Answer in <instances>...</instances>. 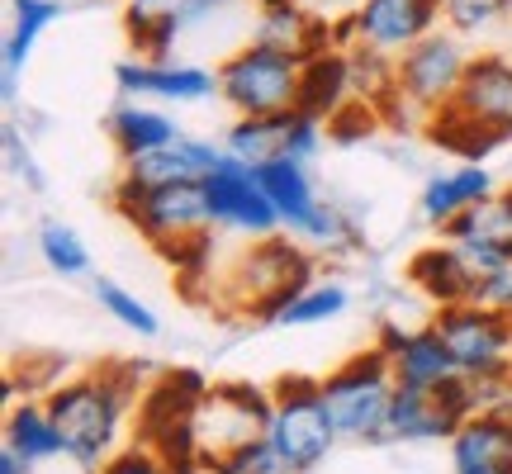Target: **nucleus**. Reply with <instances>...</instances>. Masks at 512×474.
Listing matches in <instances>:
<instances>
[{"mask_svg": "<svg viewBox=\"0 0 512 474\" xmlns=\"http://www.w3.org/2000/svg\"><path fill=\"white\" fill-rule=\"evenodd\" d=\"M143 389L133 384L128 365H110V370H91L48 389V413H53L67 460L81 474H100L119 451H124V427L138 413Z\"/></svg>", "mask_w": 512, "mask_h": 474, "instance_id": "nucleus-1", "label": "nucleus"}, {"mask_svg": "<svg viewBox=\"0 0 512 474\" xmlns=\"http://www.w3.org/2000/svg\"><path fill=\"white\" fill-rule=\"evenodd\" d=\"M114 204L138 233L171 261H195L214 242V209L204 185H133L119 181Z\"/></svg>", "mask_w": 512, "mask_h": 474, "instance_id": "nucleus-2", "label": "nucleus"}, {"mask_svg": "<svg viewBox=\"0 0 512 474\" xmlns=\"http://www.w3.org/2000/svg\"><path fill=\"white\" fill-rule=\"evenodd\" d=\"M219 72V100L238 119H266V114L299 110V86H304V57L271 48V43H242L214 67Z\"/></svg>", "mask_w": 512, "mask_h": 474, "instance_id": "nucleus-3", "label": "nucleus"}, {"mask_svg": "<svg viewBox=\"0 0 512 474\" xmlns=\"http://www.w3.org/2000/svg\"><path fill=\"white\" fill-rule=\"evenodd\" d=\"M318 384H323V403H328L337 437L384 441V422H389V403L399 394V380H394V365L380 347L356 351L351 361H342Z\"/></svg>", "mask_w": 512, "mask_h": 474, "instance_id": "nucleus-4", "label": "nucleus"}, {"mask_svg": "<svg viewBox=\"0 0 512 474\" xmlns=\"http://www.w3.org/2000/svg\"><path fill=\"white\" fill-rule=\"evenodd\" d=\"M470 48H465V38H456L451 29H437V34H427L422 43H413L408 53L394 57V91L389 100L380 105V114H389L399 105L403 114H422V119H432L441 114L451 100H456L460 81L470 72Z\"/></svg>", "mask_w": 512, "mask_h": 474, "instance_id": "nucleus-5", "label": "nucleus"}, {"mask_svg": "<svg viewBox=\"0 0 512 474\" xmlns=\"http://www.w3.org/2000/svg\"><path fill=\"white\" fill-rule=\"evenodd\" d=\"M313 256L304 242L294 237H261L247 252L238 256V266L228 271V285H223V304L252 313V318H271L294 290L313 285Z\"/></svg>", "mask_w": 512, "mask_h": 474, "instance_id": "nucleus-6", "label": "nucleus"}, {"mask_svg": "<svg viewBox=\"0 0 512 474\" xmlns=\"http://www.w3.org/2000/svg\"><path fill=\"white\" fill-rule=\"evenodd\" d=\"M266 441L275 446V456L299 474H318V465H328L332 446H337V427L323 403V384L304 380V375H285L275 384V408H271V432Z\"/></svg>", "mask_w": 512, "mask_h": 474, "instance_id": "nucleus-7", "label": "nucleus"}, {"mask_svg": "<svg viewBox=\"0 0 512 474\" xmlns=\"http://www.w3.org/2000/svg\"><path fill=\"white\" fill-rule=\"evenodd\" d=\"M437 332L451 361L465 380L475 384H512V318L484 304H451L432 313Z\"/></svg>", "mask_w": 512, "mask_h": 474, "instance_id": "nucleus-8", "label": "nucleus"}, {"mask_svg": "<svg viewBox=\"0 0 512 474\" xmlns=\"http://www.w3.org/2000/svg\"><path fill=\"white\" fill-rule=\"evenodd\" d=\"M204 389H209V380H204L200 370H166V375H157L143 389V399H138V437L133 441L152 446L171 465L200 460L195 413H200Z\"/></svg>", "mask_w": 512, "mask_h": 474, "instance_id": "nucleus-9", "label": "nucleus"}, {"mask_svg": "<svg viewBox=\"0 0 512 474\" xmlns=\"http://www.w3.org/2000/svg\"><path fill=\"white\" fill-rule=\"evenodd\" d=\"M271 408L275 394H261L256 384H209L195 413V446H200V465L214 470L219 460L238 456L271 432Z\"/></svg>", "mask_w": 512, "mask_h": 474, "instance_id": "nucleus-10", "label": "nucleus"}, {"mask_svg": "<svg viewBox=\"0 0 512 474\" xmlns=\"http://www.w3.org/2000/svg\"><path fill=\"white\" fill-rule=\"evenodd\" d=\"M204 195H209V209H214V228H223V233L252 237V242L280 233V214H275L271 195L261 185V171L252 162L233 157V152H223L219 166L209 171Z\"/></svg>", "mask_w": 512, "mask_h": 474, "instance_id": "nucleus-11", "label": "nucleus"}, {"mask_svg": "<svg viewBox=\"0 0 512 474\" xmlns=\"http://www.w3.org/2000/svg\"><path fill=\"white\" fill-rule=\"evenodd\" d=\"M114 86L124 100H152V105H204L219 100V72L195 62H152V57H124L114 67Z\"/></svg>", "mask_w": 512, "mask_h": 474, "instance_id": "nucleus-12", "label": "nucleus"}, {"mask_svg": "<svg viewBox=\"0 0 512 474\" xmlns=\"http://www.w3.org/2000/svg\"><path fill=\"white\" fill-rule=\"evenodd\" d=\"M356 48L399 57L441 29V0H361L351 10Z\"/></svg>", "mask_w": 512, "mask_h": 474, "instance_id": "nucleus-13", "label": "nucleus"}, {"mask_svg": "<svg viewBox=\"0 0 512 474\" xmlns=\"http://www.w3.org/2000/svg\"><path fill=\"white\" fill-rule=\"evenodd\" d=\"M451 110L479 124L494 143L512 138V57L508 53H475L470 72L460 81Z\"/></svg>", "mask_w": 512, "mask_h": 474, "instance_id": "nucleus-14", "label": "nucleus"}, {"mask_svg": "<svg viewBox=\"0 0 512 474\" xmlns=\"http://www.w3.org/2000/svg\"><path fill=\"white\" fill-rule=\"evenodd\" d=\"M375 347L389 356L394 380H399L403 389H427V394H437L441 384H451L460 375L456 361H451V351H446V342L432 332V323H427V328H399V323H384Z\"/></svg>", "mask_w": 512, "mask_h": 474, "instance_id": "nucleus-15", "label": "nucleus"}, {"mask_svg": "<svg viewBox=\"0 0 512 474\" xmlns=\"http://www.w3.org/2000/svg\"><path fill=\"white\" fill-rule=\"evenodd\" d=\"M76 10V0H10V29H5V48H0V86L5 100L19 95V81L34 62L38 38L53 29L57 19H67Z\"/></svg>", "mask_w": 512, "mask_h": 474, "instance_id": "nucleus-16", "label": "nucleus"}, {"mask_svg": "<svg viewBox=\"0 0 512 474\" xmlns=\"http://www.w3.org/2000/svg\"><path fill=\"white\" fill-rule=\"evenodd\" d=\"M223 143H209V138H176V143L157 147V152H143L124 162V181L133 185H204L209 171L219 166Z\"/></svg>", "mask_w": 512, "mask_h": 474, "instance_id": "nucleus-17", "label": "nucleus"}, {"mask_svg": "<svg viewBox=\"0 0 512 474\" xmlns=\"http://www.w3.org/2000/svg\"><path fill=\"white\" fill-rule=\"evenodd\" d=\"M408 280L413 290L427 294L437 309H451V304H475L479 294V275L470 271V261L456 242H432L422 247L413 261H408Z\"/></svg>", "mask_w": 512, "mask_h": 474, "instance_id": "nucleus-18", "label": "nucleus"}, {"mask_svg": "<svg viewBox=\"0 0 512 474\" xmlns=\"http://www.w3.org/2000/svg\"><path fill=\"white\" fill-rule=\"evenodd\" d=\"M489 195H494L489 166L465 162V166H451V171H437L432 181L422 185L418 214L432 223V228H446V223H456L460 214H470L475 204H484Z\"/></svg>", "mask_w": 512, "mask_h": 474, "instance_id": "nucleus-19", "label": "nucleus"}, {"mask_svg": "<svg viewBox=\"0 0 512 474\" xmlns=\"http://www.w3.org/2000/svg\"><path fill=\"white\" fill-rule=\"evenodd\" d=\"M105 133H110L114 152H119L124 162L185 138V128L176 124L162 105H152V100H119V105L105 114Z\"/></svg>", "mask_w": 512, "mask_h": 474, "instance_id": "nucleus-20", "label": "nucleus"}, {"mask_svg": "<svg viewBox=\"0 0 512 474\" xmlns=\"http://www.w3.org/2000/svg\"><path fill=\"white\" fill-rule=\"evenodd\" d=\"M512 460V403L479 408L465 418L451 437V465L460 470H484V465H508Z\"/></svg>", "mask_w": 512, "mask_h": 474, "instance_id": "nucleus-21", "label": "nucleus"}, {"mask_svg": "<svg viewBox=\"0 0 512 474\" xmlns=\"http://www.w3.org/2000/svg\"><path fill=\"white\" fill-rule=\"evenodd\" d=\"M460 422L446 413V403L427 389H403L389 403V422H384V441H403V446H418V441H451Z\"/></svg>", "mask_w": 512, "mask_h": 474, "instance_id": "nucleus-22", "label": "nucleus"}, {"mask_svg": "<svg viewBox=\"0 0 512 474\" xmlns=\"http://www.w3.org/2000/svg\"><path fill=\"white\" fill-rule=\"evenodd\" d=\"M256 43H271V48H285V53L313 57V53H328L332 34L323 19H313L304 5H261L252 24Z\"/></svg>", "mask_w": 512, "mask_h": 474, "instance_id": "nucleus-23", "label": "nucleus"}, {"mask_svg": "<svg viewBox=\"0 0 512 474\" xmlns=\"http://www.w3.org/2000/svg\"><path fill=\"white\" fill-rule=\"evenodd\" d=\"M5 446L19 451L29 465H57V460H67V446H62V432H57L48 403H34V399L10 403V413H5Z\"/></svg>", "mask_w": 512, "mask_h": 474, "instance_id": "nucleus-24", "label": "nucleus"}, {"mask_svg": "<svg viewBox=\"0 0 512 474\" xmlns=\"http://www.w3.org/2000/svg\"><path fill=\"white\" fill-rule=\"evenodd\" d=\"M347 100H356V86H351V57L342 53V48H328V53L304 57L299 110L318 114V119H332Z\"/></svg>", "mask_w": 512, "mask_h": 474, "instance_id": "nucleus-25", "label": "nucleus"}, {"mask_svg": "<svg viewBox=\"0 0 512 474\" xmlns=\"http://www.w3.org/2000/svg\"><path fill=\"white\" fill-rule=\"evenodd\" d=\"M347 309H351L347 285H337V280H313L304 290H294L266 323H271V328H318V323L342 318Z\"/></svg>", "mask_w": 512, "mask_h": 474, "instance_id": "nucleus-26", "label": "nucleus"}, {"mask_svg": "<svg viewBox=\"0 0 512 474\" xmlns=\"http://www.w3.org/2000/svg\"><path fill=\"white\" fill-rule=\"evenodd\" d=\"M285 147V114H266V119H238L223 133V152H233L242 162L266 166L280 157Z\"/></svg>", "mask_w": 512, "mask_h": 474, "instance_id": "nucleus-27", "label": "nucleus"}, {"mask_svg": "<svg viewBox=\"0 0 512 474\" xmlns=\"http://www.w3.org/2000/svg\"><path fill=\"white\" fill-rule=\"evenodd\" d=\"M38 256H43V266L53 275H62V280H76V275L91 271V247H86V237L62 219H48L38 228Z\"/></svg>", "mask_w": 512, "mask_h": 474, "instance_id": "nucleus-28", "label": "nucleus"}, {"mask_svg": "<svg viewBox=\"0 0 512 474\" xmlns=\"http://www.w3.org/2000/svg\"><path fill=\"white\" fill-rule=\"evenodd\" d=\"M95 304L110 313L119 328H128V332H138V337H157L162 332V318L152 313V304L147 299H138L133 290H124V285H114V280H95Z\"/></svg>", "mask_w": 512, "mask_h": 474, "instance_id": "nucleus-29", "label": "nucleus"}, {"mask_svg": "<svg viewBox=\"0 0 512 474\" xmlns=\"http://www.w3.org/2000/svg\"><path fill=\"white\" fill-rule=\"evenodd\" d=\"M508 19V0H441V29L456 38H484Z\"/></svg>", "mask_w": 512, "mask_h": 474, "instance_id": "nucleus-30", "label": "nucleus"}, {"mask_svg": "<svg viewBox=\"0 0 512 474\" xmlns=\"http://www.w3.org/2000/svg\"><path fill=\"white\" fill-rule=\"evenodd\" d=\"M323 143H328V119H318V114H309V110L285 114V147H280V157L309 166L313 157L323 152Z\"/></svg>", "mask_w": 512, "mask_h": 474, "instance_id": "nucleus-31", "label": "nucleus"}, {"mask_svg": "<svg viewBox=\"0 0 512 474\" xmlns=\"http://www.w3.org/2000/svg\"><path fill=\"white\" fill-rule=\"evenodd\" d=\"M0 147H5V166H10V176H15L29 195H43V190H48V176H43V166H38V157H34V143L24 138V128L5 124Z\"/></svg>", "mask_w": 512, "mask_h": 474, "instance_id": "nucleus-32", "label": "nucleus"}, {"mask_svg": "<svg viewBox=\"0 0 512 474\" xmlns=\"http://www.w3.org/2000/svg\"><path fill=\"white\" fill-rule=\"evenodd\" d=\"M380 124H384L380 105H370V100H347V105L328 119V138H337V143H356V138H370Z\"/></svg>", "mask_w": 512, "mask_h": 474, "instance_id": "nucleus-33", "label": "nucleus"}, {"mask_svg": "<svg viewBox=\"0 0 512 474\" xmlns=\"http://www.w3.org/2000/svg\"><path fill=\"white\" fill-rule=\"evenodd\" d=\"M204 474H299V470H290L285 460L275 456L271 441H256V446H247V451H238V456L219 460L214 470H204Z\"/></svg>", "mask_w": 512, "mask_h": 474, "instance_id": "nucleus-34", "label": "nucleus"}, {"mask_svg": "<svg viewBox=\"0 0 512 474\" xmlns=\"http://www.w3.org/2000/svg\"><path fill=\"white\" fill-rule=\"evenodd\" d=\"M100 474H176V465L166 456H157L152 446H143V441H128Z\"/></svg>", "mask_w": 512, "mask_h": 474, "instance_id": "nucleus-35", "label": "nucleus"}, {"mask_svg": "<svg viewBox=\"0 0 512 474\" xmlns=\"http://www.w3.org/2000/svg\"><path fill=\"white\" fill-rule=\"evenodd\" d=\"M475 304H484V309H498L512 318V256L503 261V266H494V271L479 280V294Z\"/></svg>", "mask_w": 512, "mask_h": 474, "instance_id": "nucleus-36", "label": "nucleus"}, {"mask_svg": "<svg viewBox=\"0 0 512 474\" xmlns=\"http://www.w3.org/2000/svg\"><path fill=\"white\" fill-rule=\"evenodd\" d=\"M190 0H124V29H138L147 19H162V15H181Z\"/></svg>", "mask_w": 512, "mask_h": 474, "instance_id": "nucleus-37", "label": "nucleus"}, {"mask_svg": "<svg viewBox=\"0 0 512 474\" xmlns=\"http://www.w3.org/2000/svg\"><path fill=\"white\" fill-rule=\"evenodd\" d=\"M38 465H29V460L19 456V451H10V446H0V474H34Z\"/></svg>", "mask_w": 512, "mask_h": 474, "instance_id": "nucleus-38", "label": "nucleus"}, {"mask_svg": "<svg viewBox=\"0 0 512 474\" xmlns=\"http://www.w3.org/2000/svg\"><path fill=\"white\" fill-rule=\"evenodd\" d=\"M460 474H512V460L508 465H484V470H460Z\"/></svg>", "mask_w": 512, "mask_h": 474, "instance_id": "nucleus-39", "label": "nucleus"}, {"mask_svg": "<svg viewBox=\"0 0 512 474\" xmlns=\"http://www.w3.org/2000/svg\"><path fill=\"white\" fill-rule=\"evenodd\" d=\"M176 474H204L200 460H190V465H176Z\"/></svg>", "mask_w": 512, "mask_h": 474, "instance_id": "nucleus-40", "label": "nucleus"}, {"mask_svg": "<svg viewBox=\"0 0 512 474\" xmlns=\"http://www.w3.org/2000/svg\"><path fill=\"white\" fill-rule=\"evenodd\" d=\"M261 5H309V0H256V10H261Z\"/></svg>", "mask_w": 512, "mask_h": 474, "instance_id": "nucleus-41", "label": "nucleus"}, {"mask_svg": "<svg viewBox=\"0 0 512 474\" xmlns=\"http://www.w3.org/2000/svg\"><path fill=\"white\" fill-rule=\"evenodd\" d=\"M508 24H512V0H508Z\"/></svg>", "mask_w": 512, "mask_h": 474, "instance_id": "nucleus-42", "label": "nucleus"}]
</instances>
